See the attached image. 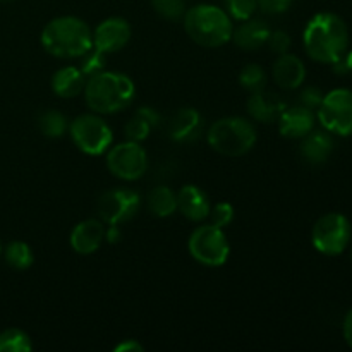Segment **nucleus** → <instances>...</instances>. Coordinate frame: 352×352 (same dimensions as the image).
<instances>
[{
  "label": "nucleus",
  "instance_id": "obj_1",
  "mask_svg": "<svg viewBox=\"0 0 352 352\" xmlns=\"http://www.w3.org/2000/svg\"><path fill=\"white\" fill-rule=\"evenodd\" d=\"M302 41L309 58L320 64H333L346 55L349 47V30L337 14L320 12L306 24Z\"/></svg>",
  "mask_w": 352,
  "mask_h": 352
},
{
  "label": "nucleus",
  "instance_id": "obj_2",
  "mask_svg": "<svg viewBox=\"0 0 352 352\" xmlns=\"http://www.w3.org/2000/svg\"><path fill=\"white\" fill-rule=\"evenodd\" d=\"M85 100L89 110L100 116H110L127 109L136 96L133 79L124 72L98 71L86 78Z\"/></svg>",
  "mask_w": 352,
  "mask_h": 352
},
{
  "label": "nucleus",
  "instance_id": "obj_3",
  "mask_svg": "<svg viewBox=\"0 0 352 352\" xmlns=\"http://www.w3.org/2000/svg\"><path fill=\"white\" fill-rule=\"evenodd\" d=\"M41 47L57 58H81L93 48V31L82 19L60 16L48 21L41 31Z\"/></svg>",
  "mask_w": 352,
  "mask_h": 352
},
{
  "label": "nucleus",
  "instance_id": "obj_4",
  "mask_svg": "<svg viewBox=\"0 0 352 352\" xmlns=\"http://www.w3.org/2000/svg\"><path fill=\"white\" fill-rule=\"evenodd\" d=\"M184 30L196 45L220 48L232 40V19L227 10L212 3H198L184 14Z\"/></svg>",
  "mask_w": 352,
  "mask_h": 352
},
{
  "label": "nucleus",
  "instance_id": "obj_5",
  "mask_svg": "<svg viewBox=\"0 0 352 352\" xmlns=\"http://www.w3.org/2000/svg\"><path fill=\"white\" fill-rule=\"evenodd\" d=\"M258 133L253 122L244 117H222L210 126L206 141L213 151L223 157H243L256 144Z\"/></svg>",
  "mask_w": 352,
  "mask_h": 352
},
{
  "label": "nucleus",
  "instance_id": "obj_6",
  "mask_svg": "<svg viewBox=\"0 0 352 352\" xmlns=\"http://www.w3.org/2000/svg\"><path fill=\"white\" fill-rule=\"evenodd\" d=\"M189 254L205 267L217 268L227 263L230 254V244L226 232L213 223H203L196 227L188 241Z\"/></svg>",
  "mask_w": 352,
  "mask_h": 352
},
{
  "label": "nucleus",
  "instance_id": "obj_7",
  "mask_svg": "<svg viewBox=\"0 0 352 352\" xmlns=\"http://www.w3.org/2000/svg\"><path fill=\"white\" fill-rule=\"evenodd\" d=\"M71 140L82 153L98 157L107 153L113 143V133L100 113H82L76 117L69 126Z\"/></svg>",
  "mask_w": 352,
  "mask_h": 352
},
{
  "label": "nucleus",
  "instance_id": "obj_8",
  "mask_svg": "<svg viewBox=\"0 0 352 352\" xmlns=\"http://www.w3.org/2000/svg\"><path fill=\"white\" fill-rule=\"evenodd\" d=\"M352 237V226L342 213H327L313 226L311 243L316 251L327 256H337L347 250Z\"/></svg>",
  "mask_w": 352,
  "mask_h": 352
},
{
  "label": "nucleus",
  "instance_id": "obj_9",
  "mask_svg": "<svg viewBox=\"0 0 352 352\" xmlns=\"http://www.w3.org/2000/svg\"><path fill=\"white\" fill-rule=\"evenodd\" d=\"M107 168L120 181H138L148 170V153L141 143L126 140L107 150Z\"/></svg>",
  "mask_w": 352,
  "mask_h": 352
},
{
  "label": "nucleus",
  "instance_id": "obj_10",
  "mask_svg": "<svg viewBox=\"0 0 352 352\" xmlns=\"http://www.w3.org/2000/svg\"><path fill=\"white\" fill-rule=\"evenodd\" d=\"M320 124L337 136H352V91L347 88L332 89L323 96L318 109Z\"/></svg>",
  "mask_w": 352,
  "mask_h": 352
},
{
  "label": "nucleus",
  "instance_id": "obj_11",
  "mask_svg": "<svg viewBox=\"0 0 352 352\" xmlns=\"http://www.w3.org/2000/svg\"><path fill=\"white\" fill-rule=\"evenodd\" d=\"M141 208V196L134 189L113 188L103 192L96 203L98 219L107 226H120L138 215Z\"/></svg>",
  "mask_w": 352,
  "mask_h": 352
},
{
  "label": "nucleus",
  "instance_id": "obj_12",
  "mask_svg": "<svg viewBox=\"0 0 352 352\" xmlns=\"http://www.w3.org/2000/svg\"><path fill=\"white\" fill-rule=\"evenodd\" d=\"M133 36L131 24L124 17H109L93 31V47L102 54H116L129 43Z\"/></svg>",
  "mask_w": 352,
  "mask_h": 352
},
{
  "label": "nucleus",
  "instance_id": "obj_13",
  "mask_svg": "<svg viewBox=\"0 0 352 352\" xmlns=\"http://www.w3.org/2000/svg\"><path fill=\"white\" fill-rule=\"evenodd\" d=\"M103 241H105V223L100 219L82 220L72 229L71 237H69L72 250L82 256H88V254L98 251Z\"/></svg>",
  "mask_w": 352,
  "mask_h": 352
},
{
  "label": "nucleus",
  "instance_id": "obj_14",
  "mask_svg": "<svg viewBox=\"0 0 352 352\" xmlns=\"http://www.w3.org/2000/svg\"><path fill=\"white\" fill-rule=\"evenodd\" d=\"M315 110L308 109V107L296 105L287 107L284 112L278 117V131L284 138L289 140H302L306 134L311 133L315 129Z\"/></svg>",
  "mask_w": 352,
  "mask_h": 352
},
{
  "label": "nucleus",
  "instance_id": "obj_15",
  "mask_svg": "<svg viewBox=\"0 0 352 352\" xmlns=\"http://www.w3.org/2000/svg\"><path fill=\"white\" fill-rule=\"evenodd\" d=\"M175 195H177V212H181L184 219L191 222H203L208 219L212 205L208 195L199 186L186 184Z\"/></svg>",
  "mask_w": 352,
  "mask_h": 352
},
{
  "label": "nucleus",
  "instance_id": "obj_16",
  "mask_svg": "<svg viewBox=\"0 0 352 352\" xmlns=\"http://www.w3.org/2000/svg\"><path fill=\"white\" fill-rule=\"evenodd\" d=\"M203 131V119L196 109H181L174 113L168 124V136L181 144L192 143Z\"/></svg>",
  "mask_w": 352,
  "mask_h": 352
},
{
  "label": "nucleus",
  "instance_id": "obj_17",
  "mask_svg": "<svg viewBox=\"0 0 352 352\" xmlns=\"http://www.w3.org/2000/svg\"><path fill=\"white\" fill-rule=\"evenodd\" d=\"M287 109L284 100L275 93L256 91L251 93L248 98V113L251 119H254L260 124H272L277 122L280 113Z\"/></svg>",
  "mask_w": 352,
  "mask_h": 352
},
{
  "label": "nucleus",
  "instance_id": "obj_18",
  "mask_svg": "<svg viewBox=\"0 0 352 352\" xmlns=\"http://www.w3.org/2000/svg\"><path fill=\"white\" fill-rule=\"evenodd\" d=\"M274 81L282 89H298L306 79V67L298 55L282 54L274 62L272 69Z\"/></svg>",
  "mask_w": 352,
  "mask_h": 352
},
{
  "label": "nucleus",
  "instance_id": "obj_19",
  "mask_svg": "<svg viewBox=\"0 0 352 352\" xmlns=\"http://www.w3.org/2000/svg\"><path fill=\"white\" fill-rule=\"evenodd\" d=\"M270 31V26L263 19L251 17V19L241 21L239 26L232 31V41L241 50L254 52L267 45Z\"/></svg>",
  "mask_w": 352,
  "mask_h": 352
},
{
  "label": "nucleus",
  "instance_id": "obj_20",
  "mask_svg": "<svg viewBox=\"0 0 352 352\" xmlns=\"http://www.w3.org/2000/svg\"><path fill=\"white\" fill-rule=\"evenodd\" d=\"M86 76L76 65H65L60 67L52 76V89L60 98H76L85 91Z\"/></svg>",
  "mask_w": 352,
  "mask_h": 352
},
{
  "label": "nucleus",
  "instance_id": "obj_21",
  "mask_svg": "<svg viewBox=\"0 0 352 352\" xmlns=\"http://www.w3.org/2000/svg\"><path fill=\"white\" fill-rule=\"evenodd\" d=\"M301 157L308 164L320 165L330 158L333 151V140L325 131H311L302 138V143L299 146Z\"/></svg>",
  "mask_w": 352,
  "mask_h": 352
},
{
  "label": "nucleus",
  "instance_id": "obj_22",
  "mask_svg": "<svg viewBox=\"0 0 352 352\" xmlns=\"http://www.w3.org/2000/svg\"><path fill=\"white\" fill-rule=\"evenodd\" d=\"M158 120H160V117H158V113L153 109H150V107H141L127 120L126 127H124V136H126V140L141 143L158 126Z\"/></svg>",
  "mask_w": 352,
  "mask_h": 352
},
{
  "label": "nucleus",
  "instance_id": "obj_23",
  "mask_svg": "<svg viewBox=\"0 0 352 352\" xmlns=\"http://www.w3.org/2000/svg\"><path fill=\"white\" fill-rule=\"evenodd\" d=\"M148 210L157 219H168L177 212V195L168 186H157L148 195Z\"/></svg>",
  "mask_w": 352,
  "mask_h": 352
},
{
  "label": "nucleus",
  "instance_id": "obj_24",
  "mask_svg": "<svg viewBox=\"0 0 352 352\" xmlns=\"http://www.w3.org/2000/svg\"><path fill=\"white\" fill-rule=\"evenodd\" d=\"M2 256L10 268L17 272H24L33 267L34 254L33 250L24 241H12L2 250Z\"/></svg>",
  "mask_w": 352,
  "mask_h": 352
},
{
  "label": "nucleus",
  "instance_id": "obj_25",
  "mask_svg": "<svg viewBox=\"0 0 352 352\" xmlns=\"http://www.w3.org/2000/svg\"><path fill=\"white\" fill-rule=\"evenodd\" d=\"M38 129L41 131V134L52 140H57L65 134V131L69 129L67 119L62 112L58 110H45L38 117Z\"/></svg>",
  "mask_w": 352,
  "mask_h": 352
},
{
  "label": "nucleus",
  "instance_id": "obj_26",
  "mask_svg": "<svg viewBox=\"0 0 352 352\" xmlns=\"http://www.w3.org/2000/svg\"><path fill=\"white\" fill-rule=\"evenodd\" d=\"M33 349L31 337L21 329H7L0 332V352H30Z\"/></svg>",
  "mask_w": 352,
  "mask_h": 352
},
{
  "label": "nucleus",
  "instance_id": "obj_27",
  "mask_svg": "<svg viewBox=\"0 0 352 352\" xmlns=\"http://www.w3.org/2000/svg\"><path fill=\"white\" fill-rule=\"evenodd\" d=\"M267 72L261 65L258 64H248L241 69L239 72V85L243 86L246 91L250 93H256V91H263L267 88Z\"/></svg>",
  "mask_w": 352,
  "mask_h": 352
},
{
  "label": "nucleus",
  "instance_id": "obj_28",
  "mask_svg": "<svg viewBox=\"0 0 352 352\" xmlns=\"http://www.w3.org/2000/svg\"><path fill=\"white\" fill-rule=\"evenodd\" d=\"M155 12L167 21H177L186 14V0H151Z\"/></svg>",
  "mask_w": 352,
  "mask_h": 352
},
{
  "label": "nucleus",
  "instance_id": "obj_29",
  "mask_svg": "<svg viewBox=\"0 0 352 352\" xmlns=\"http://www.w3.org/2000/svg\"><path fill=\"white\" fill-rule=\"evenodd\" d=\"M226 9L232 19L246 21L256 14L258 0H226Z\"/></svg>",
  "mask_w": 352,
  "mask_h": 352
},
{
  "label": "nucleus",
  "instance_id": "obj_30",
  "mask_svg": "<svg viewBox=\"0 0 352 352\" xmlns=\"http://www.w3.org/2000/svg\"><path fill=\"white\" fill-rule=\"evenodd\" d=\"M208 219L210 223L220 227V229H226V227L230 226L234 220V206L227 201L217 203L215 206L210 208Z\"/></svg>",
  "mask_w": 352,
  "mask_h": 352
},
{
  "label": "nucleus",
  "instance_id": "obj_31",
  "mask_svg": "<svg viewBox=\"0 0 352 352\" xmlns=\"http://www.w3.org/2000/svg\"><path fill=\"white\" fill-rule=\"evenodd\" d=\"M291 45L292 41L287 31L275 30V31H270V34H268L267 47L270 48V52H274V54L277 55L287 54V52L291 50Z\"/></svg>",
  "mask_w": 352,
  "mask_h": 352
},
{
  "label": "nucleus",
  "instance_id": "obj_32",
  "mask_svg": "<svg viewBox=\"0 0 352 352\" xmlns=\"http://www.w3.org/2000/svg\"><path fill=\"white\" fill-rule=\"evenodd\" d=\"M103 57H105V54H102V52L96 50L95 47L91 48L89 52H86L85 55H82L81 58H85L81 64V71L85 72V76L88 78V76L95 74V72L98 71H103Z\"/></svg>",
  "mask_w": 352,
  "mask_h": 352
},
{
  "label": "nucleus",
  "instance_id": "obj_33",
  "mask_svg": "<svg viewBox=\"0 0 352 352\" xmlns=\"http://www.w3.org/2000/svg\"><path fill=\"white\" fill-rule=\"evenodd\" d=\"M323 96L325 95L322 93V89L316 88V86H308V88H305L299 93V103H301L302 107L316 110L320 107V103H322Z\"/></svg>",
  "mask_w": 352,
  "mask_h": 352
},
{
  "label": "nucleus",
  "instance_id": "obj_34",
  "mask_svg": "<svg viewBox=\"0 0 352 352\" xmlns=\"http://www.w3.org/2000/svg\"><path fill=\"white\" fill-rule=\"evenodd\" d=\"M294 0H258V7L267 14H282L292 6Z\"/></svg>",
  "mask_w": 352,
  "mask_h": 352
},
{
  "label": "nucleus",
  "instance_id": "obj_35",
  "mask_svg": "<svg viewBox=\"0 0 352 352\" xmlns=\"http://www.w3.org/2000/svg\"><path fill=\"white\" fill-rule=\"evenodd\" d=\"M144 347L141 346L138 340L134 339H126L122 340L120 344H117L116 347H113V352H143Z\"/></svg>",
  "mask_w": 352,
  "mask_h": 352
},
{
  "label": "nucleus",
  "instance_id": "obj_36",
  "mask_svg": "<svg viewBox=\"0 0 352 352\" xmlns=\"http://www.w3.org/2000/svg\"><path fill=\"white\" fill-rule=\"evenodd\" d=\"M342 333H344V339H346L347 346L352 349V309L346 315L342 323Z\"/></svg>",
  "mask_w": 352,
  "mask_h": 352
},
{
  "label": "nucleus",
  "instance_id": "obj_37",
  "mask_svg": "<svg viewBox=\"0 0 352 352\" xmlns=\"http://www.w3.org/2000/svg\"><path fill=\"white\" fill-rule=\"evenodd\" d=\"M344 62H346V65H347V71L352 72V50L349 52V54L344 55Z\"/></svg>",
  "mask_w": 352,
  "mask_h": 352
},
{
  "label": "nucleus",
  "instance_id": "obj_38",
  "mask_svg": "<svg viewBox=\"0 0 352 352\" xmlns=\"http://www.w3.org/2000/svg\"><path fill=\"white\" fill-rule=\"evenodd\" d=\"M2 250L3 248H2V244H0V258H2Z\"/></svg>",
  "mask_w": 352,
  "mask_h": 352
},
{
  "label": "nucleus",
  "instance_id": "obj_39",
  "mask_svg": "<svg viewBox=\"0 0 352 352\" xmlns=\"http://www.w3.org/2000/svg\"><path fill=\"white\" fill-rule=\"evenodd\" d=\"M351 258H352V251H351Z\"/></svg>",
  "mask_w": 352,
  "mask_h": 352
}]
</instances>
